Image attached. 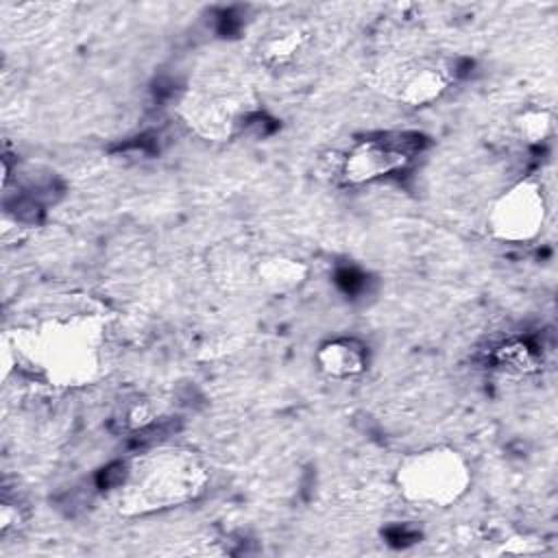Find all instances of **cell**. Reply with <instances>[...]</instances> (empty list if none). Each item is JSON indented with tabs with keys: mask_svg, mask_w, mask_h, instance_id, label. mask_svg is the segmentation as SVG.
Returning <instances> with one entry per match:
<instances>
[{
	"mask_svg": "<svg viewBox=\"0 0 558 558\" xmlns=\"http://www.w3.org/2000/svg\"><path fill=\"white\" fill-rule=\"evenodd\" d=\"M257 279L275 292H286L290 288H296L305 279V266L299 259L272 255L259 259L257 266Z\"/></svg>",
	"mask_w": 558,
	"mask_h": 558,
	"instance_id": "30bf717a",
	"label": "cell"
},
{
	"mask_svg": "<svg viewBox=\"0 0 558 558\" xmlns=\"http://www.w3.org/2000/svg\"><path fill=\"white\" fill-rule=\"evenodd\" d=\"M253 100L246 87L225 81L190 85L181 100V116L194 133L207 140H227L251 118Z\"/></svg>",
	"mask_w": 558,
	"mask_h": 558,
	"instance_id": "277c9868",
	"label": "cell"
},
{
	"mask_svg": "<svg viewBox=\"0 0 558 558\" xmlns=\"http://www.w3.org/2000/svg\"><path fill=\"white\" fill-rule=\"evenodd\" d=\"M451 65L429 52H408L379 68V87L395 100L423 107L436 100L451 83Z\"/></svg>",
	"mask_w": 558,
	"mask_h": 558,
	"instance_id": "5b68a950",
	"label": "cell"
},
{
	"mask_svg": "<svg viewBox=\"0 0 558 558\" xmlns=\"http://www.w3.org/2000/svg\"><path fill=\"white\" fill-rule=\"evenodd\" d=\"M405 153L386 140H362L342 159V177L349 183H366L399 170Z\"/></svg>",
	"mask_w": 558,
	"mask_h": 558,
	"instance_id": "52a82bcc",
	"label": "cell"
},
{
	"mask_svg": "<svg viewBox=\"0 0 558 558\" xmlns=\"http://www.w3.org/2000/svg\"><path fill=\"white\" fill-rule=\"evenodd\" d=\"M207 480V469L192 449L155 447L120 464L111 488L120 512L146 514L194 501Z\"/></svg>",
	"mask_w": 558,
	"mask_h": 558,
	"instance_id": "6da1fadb",
	"label": "cell"
},
{
	"mask_svg": "<svg viewBox=\"0 0 558 558\" xmlns=\"http://www.w3.org/2000/svg\"><path fill=\"white\" fill-rule=\"evenodd\" d=\"M316 364L318 371L329 379H353L364 373L368 351L355 338H331L318 347Z\"/></svg>",
	"mask_w": 558,
	"mask_h": 558,
	"instance_id": "ba28073f",
	"label": "cell"
},
{
	"mask_svg": "<svg viewBox=\"0 0 558 558\" xmlns=\"http://www.w3.org/2000/svg\"><path fill=\"white\" fill-rule=\"evenodd\" d=\"M517 131L525 142H541L551 133L554 118L547 109L543 107H527L525 111L519 113L517 118Z\"/></svg>",
	"mask_w": 558,
	"mask_h": 558,
	"instance_id": "8fae6325",
	"label": "cell"
},
{
	"mask_svg": "<svg viewBox=\"0 0 558 558\" xmlns=\"http://www.w3.org/2000/svg\"><path fill=\"white\" fill-rule=\"evenodd\" d=\"M547 220V196L543 183L536 179H521L512 183L490 205L488 229L501 242H530Z\"/></svg>",
	"mask_w": 558,
	"mask_h": 558,
	"instance_id": "8992f818",
	"label": "cell"
},
{
	"mask_svg": "<svg viewBox=\"0 0 558 558\" xmlns=\"http://www.w3.org/2000/svg\"><path fill=\"white\" fill-rule=\"evenodd\" d=\"M395 482L408 501L447 508L469 490L471 466L458 449L436 445L405 456L397 466Z\"/></svg>",
	"mask_w": 558,
	"mask_h": 558,
	"instance_id": "3957f363",
	"label": "cell"
},
{
	"mask_svg": "<svg viewBox=\"0 0 558 558\" xmlns=\"http://www.w3.org/2000/svg\"><path fill=\"white\" fill-rule=\"evenodd\" d=\"M105 327L96 314L52 316L20 336L17 351L54 386L94 379L102 364Z\"/></svg>",
	"mask_w": 558,
	"mask_h": 558,
	"instance_id": "7a4b0ae2",
	"label": "cell"
},
{
	"mask_svg": "<svg viewBox=\"0 0 558 558\" xmlns=\"http://www.w3.org/2000/svg\"><path fill=\"white\" fill-rule=\"evenodd\" d=\"M307 46V33L299 26H281L259 41V57L268 68L292 65Z\"/></svg>",
	"mask_w": 558,
	"mask_h": 558,
	"instance_id": "9c48e42d",
	"label": "cell"
}]
</instances>
